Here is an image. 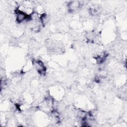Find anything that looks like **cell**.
Instances as JSON below:
<instances>
[{
  "mask_svg": "<svg viewBox=\"0 0 127 127\" xmlns=\"http://www.w3.org/2000/svg\"><path fill=\"white\" fill-rule=\"evenodd\" d=\"M35 67L36 70L41 74L44 75L46 73V68L44 64L40 60L36 61L35 63Z\"/></svg>",
  "mask_w": 127,
  "mask_h": 127,
  "instance_id": "6da1fadb",
  "label": "cell"
}]
</instances>
